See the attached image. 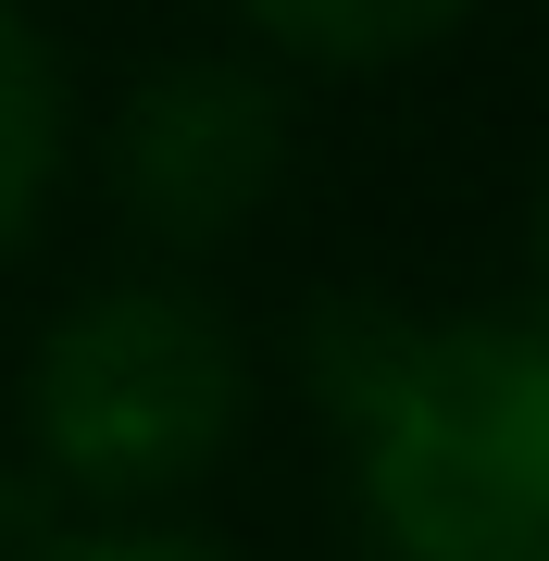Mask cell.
<instances>
[{"label":"cell","instance_id":"2","mask_svg":"<svg viewBox=\"0 0 549 561\" xmlns=\"http://www.w3.org/2000/svg\"><path fill=\"white\" fill-rule=\"evenodd\" d=\"M263 362H250L238 312L175 262L76 287L13 387L25 474L50 486L76 524H163L225 474V449L250 437Z\"/></svg>","mask_w":549,"mask_h":561},{"label":"cell","instance_id":"4","mask_svg":"<svg viewBox=\"0 0 549 561\" xmlns=\"http://www.w3.org/2000/svg\"><path fill=\"white\" fill-rule=\"evenodd\" d=\"M88 162V101H76V62H62L38 0H0V262H25L50 238L62 187Z\"/></svg>","mask_w":549,"mask_h":561},{"label":"cell","instance_id":"5","mask_svg":"<svg viewBox=\"0 0 549 561\" xmlns=\"http://www.w3.org/2000/svg\"><path fill=\"white\" fill-rule=\"evenodd\" d=\"M238 38L263 62H300V76H387V62L449 50L488 0H225Z\"/></svg>","mask_w":549,"mask_h":561},{"label":"cell","instance_id":"3","mask_svg":"<svg viewBox=\"0 0 549 561\" xmlns=\"http://www.w3.org/2000/svg\"><path fill=\"white\" fill-rule=\"evenodd\" d=\"M287 162H300V101L263 50H175L101 113V201L175 275L275 213Z\"/></svg>","mask_w":549,"mask_h":561},{"label":"cell","instance_id":"7","mask_svg":"<svg viewBox=\"0 0 549 561\" xmlns=\"http://www.w3.org/2000/svg\"><path fill=\"white\" fill-rule=\"evenodd\" d=\"M525 300L549 312V162H537V187H525Z\"/></svg>","mask_w":549,"mask_h":561},{"label":"cell","instance_id":"1","mask_svg":"<svg viewBox=\"0 0 549 561\" xmlns=\"http://www.w3.org/2000/svg\"><path fill=\"white\" fill-rule=\"evenodd\" d=\"M312 412L375 561H549V312L312 300Z\"/></svg>","mask_w":549,"mask_h":561},{"label":"cell","instance_id":"6","mask_svg":"<svg viewBox=\"0 0 549 561\" xmlns=\"http://www.w3.org/2000/svg\"><path fill=\"white\" fill-rule=\"evenodd\" d=\"M25 561H238V549H213L201 524H62V537H38Z\"/></svg>","mask_w":549,"mask_h":561}]
</instances>
